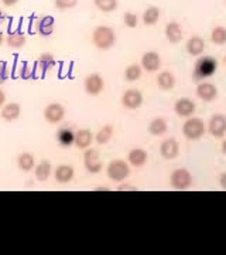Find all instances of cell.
I'll return each instance as SVG.
<instances>
[{"instance_id": "cell-12", "label": "cell", "mask_w": 226, "mask_h": 255, "mask_svg": "<svg viewBox=\"0 0 226 255\" xmlns=\"http://www.w3.org/2000/svg\"><path fill=\"white\" fill-rule=\"evenodd\" d=\"M140 67L149 73H154L161 67V57L155 51H147L142 57V65Z\"/></svg>"}, {"instance_id": "cell-6", "label": "cell", "mask_w": 226, "mask_h": 255, "mask_svg": "<svg viewBox=\"0 0 226 255\" xmlns=\"http://www.w3.org/2000/svg\"><path fill=\"white\" fill-rule=\"evenodd\" d=\"M83 164H85V169L92 174L99 173L102 170V162H100L99 152L96 149H92L88 147L85 149V153H83Z\"/></svg>"}, {"instance_id": "cell-10", "label": "cell", "mask_w": 226, "mask_h": 255, "mask_svg": "<svg viewBox=\"0 0 226 255\" xmlns=\"http://www.w3.org/2000/svg\"><path fill=\"white\" fill-rule=\"evenodd\" d=\"M65 117V108L58 102H53L47 105L44 110V118L50 124H58Z\"/></svg>"}, {"instance_id": "cell-2", "label": "cell", "mask_w": 226, "mask_h": 255, "mask_svg": "<svg viewBox=\"0 0 226 255\" xmlns=\"http://www.w3.org/2000/svg\"><path fill=\"white\" fill-rule=\"evenodd\" d=\"M218 70V60L214 57H201L198 61L195 63L194 68V80L201 81L205 80L211 75L217 73Z\"/></svg>"}, {"instance_id": "cell-11", "label": "cell", "mask_w": 226, "mask_h": 255, "mask_svg": "<svg viewBox=\"0 0 226 255\" xmlns=\"http://www.w3.org/2000/svg\"><path fill=\"white\" fill-rule=\"evenodd\" d=\"M197 97L204 102H212L218 98V88L212 82H201L197 87Z\"/></svg>"}, {"instance_id": "cell-4", "label": "cell", "mask_w": 226, "mask_h": 255, "mask_svg": "<svg viewBox=\"0 0 226 255\" xmlns=\"http://www.w3.org/2000/svg\"><path fill=\"white\" fill-rule=\"evenodd\" d=\"M106 174L112 182H123L130 174V164L125 160H112L108 164Z\"/></svg>"}, {"instance_id": "cell-39", "label": "cell", "mask_w": 226, "mask_h": 255, "mask_svg": "<svg viewBox=\"0 0 226 255\" xmlns=\"http://www.w3.org/2000/svg\"><path fill=\"white\" fill-rule=\"evenodd\" d=\"M20 0H1V3L6 6V7H11V6H16Z\"/></svg>"}, {"instance_id": "cell-35", "label": "cell", "mask_w": 226, "mask_h": 255, "mask_svg": "<svg viewBox=\"0 0 226 255\" xmlns=\"http://www.w3.org/2000/svg\"><path fill=\"white\" fill-rule=\"evenodd\" d=\"M78 4V0H54V6L60 10L73 9Z\"/></svg>"}, {"instance_id": "cell-17", "label": "cell", "mask_w": 226, "mask_h": 255, "mask_svg": "<svg viewBox=\"0 0 226 255\" xmlns=\"http://www.w3.org/2000/svg\"><path fill=\"white\" fill-rule=\"evenodd\" d=\"M54 27H55L54 17H51V16H41V17L38 18V20L36 21L37 31H38L41 36H44V37L53 34Z\"/></svg>"}, {"instance_id": "cell-25", "label": "cell", "mask_w": 226, "mask_h": 255, "mask_svg": "<svg viewBox=\"0 0 226 255\" xmlns=\"http://www.w3.org/2000/svg\"><path fill=\"white\" fill-rule=\"evenodd\" d=\"M51 170H53V167H51V163H50L48 160H43V162H40V163L36 166V169H34L36 179L38 180V182H45V180L50 177Z\"/></svg>"}, {"instance_id": "cell-32", "label": "cell", "mask_w": 226, "mask_h": 255, "mask_svg": "<svg viewBox=\"0 0 226 255\" xmlns=\"http://www.w3.org/2000/svg\"><path fill=\"white\" fill-rule=\"evenodd\" d=\"M211 41L217 46H224L226 43V28L224 26H218L211 33Z\"/></svg>"}, {"instance_id": "cell-18", "label": "cell", "mask_w": 226, "mask_h": 255, "mask_svg": "<svg viewBox=\"0 0 226 255\" xmlns=\"http://www.w3.org/2000/svg\"><path fill=\"white\" fill-rule=\"evenodd\" d=\"M20 114H21L20 105L16 104V102H10V104H4V105H3L1 112H0V117L4 119V121L13 122V121H16V119L20 118Z\"/></svg>"}, {"instance_id": "cell-26", "label": "cell", "mask_w": 226, "mask_h": 255, "mask_svg": "<svg viewBox=\"0 0 226 255\" xmlns=\"http://www.w3.org/2000/svg\"><path fill=\"white\" fill-rule=\"evenodd\" d=\"M167 121L164 118H155L150 122L149 125V132L153 136H161L167 132Z\"/></svg>"}, {"instance_id": "cell-30", "label": "cell", "mask_w": 226, "mask_h": 255, "mask_svg": "<svg viewBox=\"0 0 226 255\" xmlns=\"http://www.w3.org/2000/svg\"><path fill=\"white\" fill-rule=\"evenodd\" d=\"M142 74H143V68L139 64H132V65L127 67L126 71H125V80L127 82H135L137 80H140Z\"/></svg>"}, {"instance_id": "cell-41", "label": "cell", "mask_w": 226, "mask_h": 255, "mask_svg": "<svg viewBox=\"0 0 226 255\" xmlns=\"http://www.w3.org/2000/svg\"><path fill=\"white\" fill-rule=\"evenodd\" d=\"M4 102H6V94H4V92L0 90V108H1L3 105H4Z\"/></svg>"}, {"instance_id": "cell-37", "label": "cell", "mask_w": 226, "mask_h": 255, "mask_svg": "<svg viewBox=\"0 0 226 255\" xmlns=\"http://www.w3.org/2000/svg\"><path fill=\"white\" fill-rule=\"evenodd\" d=\"M7 80V63L0 61V84Z\"/></svg>"}, {"instance_id": "cell-8", "label": "cell", "mask_w": 226, "mask_h": 255, "mask_svg": "<svg viewBox=\"0 0 226 255\" xmlns=\"http://www.w3.org/2000/svg\"><path fill=\"white\" fill-rule=\"evenodd\" d=\"M122 105L127 110H139L143 105V94L135 88L127 90L122 95Z\"/></svg>"}, {"instance_id": "cell-24", "label": "cell", "mask_w": 226, "mask_h": 255, "mask_svg": "<svg viewBox=\"0 0 226 255\" xmlns=\"http://www.w3.org/2000/svg\"><path fill=\"white\" fill-rule=\"evenodd\" d=\"M161 16V10L160 7H155V6H150V7H147V9L143 11V23H145L146 26H154L157 21H158V18Z\"/></svg>"}, {"instance_id": "cell-7", "label": "cell", "mask_w": 226, "mask_h": 255, "mask_svg": "<svg viewBox=\"0 0 226 255\" xmlns=\"http://www.w3.org/2000/svg\"><path fill=\"white\" fill-rule=\"evenodd\" d=\"M83 88L85 92L90 95V97H96L99 95L100 92L103 91L105 88V81L103 78L100 77L99 74H89L85 77V81H83Z\"/></svg>"}, {"instance_id": "cell-31", "label": "cell", "mask_w": 226, "mask_h": 255, "mask_svg": "<svg viewBox=\"0 0 226 255\" xmlns=\"http://www.w3.org/2000/svg\"><path fill=\"white\" fill-rule=\"evenodd\" d=\"M55 65V60L53 54H50V53H44V54L40 55V60H38V63H37V67L43 71V73H47V71H50L51 68H54Z\"/></svg>"}, {"instance_id": "cell-40", "label": "cell", "mask_w": 226, "mask_h": 255, "mask_svg": "<svg viewBox=\"0 0 226 255\" xmlns=\"http://www.w3.org/2000/svg\"><path fill=\"white\" fill-rule=\"evenodd\" d=\"M219 184H221V187L222 189H226V173L224 172V173H221V176H219Z\"/></svg>"}, {"instance_id": "cell-19", "label": "cell", "mask_w": 226, "mask_h": 255, "mask_svg": "<svg viewBox=\"0 0 226 255\" xmlns=\"http://www.w3.org/2000/svg\"><path fill=\"white\" fill-rule=\"evenodd\" d=\"M92 142H93V133H92L90 130H88V129H81V130H78V132L75 133V140H74V143L76 145L78 149L85 150V149L89 147Z\"/></svg>"}, {"instance_id": "cell-20", "label": "cell", "mask_w": 226, "mask_h": 255, "mask_svg": "<svg viewBox=\"0 0 226 255\" xmlns=\"http://www.w3.org/2000/svg\"><path fill=\"white\" fill-rule=\"evenodd\" d=\"M147 152L145 149H140V147H136V149H132L127 155V160H129V164L135 166V167H142L145 166L146 162H147Z\"/></svg>"}, {"instance_id": "cell-36", "label": "cell", "mask_w": 226, "mask_h": 255, "mask_svg": "<svg viewBox=\"0 0 226 255\" xmlns=\"http://www.w3.org/2000/svg\"><path fill=\"white\" fill-rule=\"evenodd\" d=\"M34 75V71H33V68H30V65L27 63H23V67H21V77L24 78V80H27L30 77H33Z\"/></svg>"}, {"instance_id": "cell-27", "label": "cell", "mask_w": 226, "mask_h": 255, "mask_svg": "<svg viewBox=\"0 0 226 255\" xmlns=\"http://www.w3.org/2000/svg\"><path fill=\"white\" fill-rule=\"evenodd\" d=\"M57 139H58V142H60L64 147H70V146L74 145L75 133L73 132V129H70V128H63V129L58 130Z\"/></svg>"}, {"instance_id": "cell-22", "label": "cell", "mask_w": 226, "mask_h": 255, "mask_svg": "<svg viewBox=\"0 0 226 255\" xmlns=\"http://www.w3.org/2000/svg\"><path fill=\"white\" fill-rule=\"evenodd\" d=\"M157 85L158 88H161L163 91H170L175 87V77L174 74L170 73V71H163L157 75Z\"/></svg>"}, {"instance_id": "cell-34", "label": "cell", "mask_w": 226, "mask_h": 255, "mask_svg": "<svg viewBox=\"0 0 226 255\" xmlns=\"http://www.w3.org/2000/svg\"><path fill=\"white\" fill-rule=\"evenodd\" d=\"M123 23H125L126 27L135 28L139 24V17H137V14H135V13L127 11V13H125V16H123Z\"/></svg>"}, {"instance_id": "cell-5", "label": "cell", "mask_w": 226, "mask_h": 255, "mask_svg": "<svg viewBox=\"0 0 226 255\" xmlns=\"http://www.w3.org/2000/svg\"><path fill=\"white\" fill-rule=\"evenodd\" d=\"M170 183L175 190H187L192 184V176L187 169H175L171 173Z\"/></svg>"}, {"instance_id": "cell-13", "label": "cell", "mask_w": 226, "mask_h": 255, "mask_svg": "<svg viewBox=\"0 0 226 255\" xmlns=\"http://www.w3.org/2000/svg\"><path fill=\"white\" fill-rule=\"evenodd\" d=\"M195 110H197L195 102L190 98H180L174 104V111L181 118H190Z\"/></svg>"}, {"instance_id": "cell-44", "label": "cell", "mask_w": 226, "mask_h": 255, "mask_svg": "<svg viewBox=\"0 0 226 255\" xmlns=\"http://www.w3.org/2000/svg\"><path fill=\"white\" fill-rule=\"evenodd\" d=\"M222 152H224V153L226 152V142H222Z\"/></svg>"}, {"instance_id": "cell-16", "label": "cell", "mask_w": 226, "mask_h": 255, "mask_svg": "<svg viewBox=\"0 0 226 255\" xmlns=\"http://www.w3.org/2000/svg\"><path fill=\"white\" fill-rule=\"evenodd\" d=\"M74 174H75V170H74L73 166H70V164H60L55 169L54 177L58 183L65 184V183H70L73 180Z\"/></svg>"}, {"instance_id": "cell-1", "label": "cell", "mask_w": 226, "mask_h": 255, "mask_svg": "<svg viewBox=\"0 0 226 255\" xmlns=\"http://www.w3.org/2000/svg\"><path fill=\"white\" fill-rule=\"evenodd\" d=\"M92 41L98 50L106 51L115 46L116 43V33L109 26H98L92 33Z\"/></svg>"}, {"instance_id": "cell-29", "label": "cell", "mask_w": 226, "mask_h": 255, "mask_svg": "<svg viewBox=\"0 0 226 255\" xmlns=\"http://www.w3.org/2000/svg\"><path fill=\"white\" fill-rule=\"evenodd\" d=\"M113 136V127L112 125H105L99 129V132L96 135H93V139H96V142L99 145H106L109 140Z\"/></svg>"}, {"instance_id": "cell-38", "label": "cell", "mask_w": 226, "mask_h": 255, "mask_svg": "<svg viewBox=\"0 0 226 255\" xmlns=\"http://www.w3.org/2000/svg\"><path fill=\"white\" fill-rule=\"evenodd\" d=\"M119 191H136L137 187L136 186H132V184H127V183H123V184H119L118 186Z\"/></svg>"}, {"instance_id": "cell-15", "label": "cell", "mask_w": 226, "mask_h": 255, "mask_svg": "<svg viewBox=\"0 0 226 255\" xmlns=\"http://www.w3.org/2000/svg\"><path fill=\"white\" fill-rule=\"evenodd\" d=\"M187 53L192 57H198V55L204 54L205 48H207V44H205V40L202 37L199 36H192L187 41Z\"/></svg>"}, {"instance_id": "cell-28", "label": "cell", "mask_w": 226, "mask_h": 255, "mask_svg": "<svg viewBox=\"0 0 226 255\" xmlns=\"http://www.w3.org/2000/svg\"><path fill=\"white\" fill-rule=\"evenodd\" d=\"M17 166L20 170H23V172H30V170H33L34 169V156L31 155V153H27V152H24V153H20L17 156Z\"/></svg>"}, {"instance_id": "cell-21", "label": "cell", "mask_w": 226, "mask_h": 255, "mask_svg": "<svg viewBox=\"0 0 226 255\" xmlns=\"http://www.w3.org/2000/svg\"><path fill=\"white\" fill-rule=\"evenodd\" d=\"M165 37H167V40L170 41V43H174V44H177V43H180L181 40H182V28L181 26L177 23V21H171V23H168L167 26H165Z\"/></svg>"}, {"instance_id": "cell-33", "label": "cell", "mask_w": 226, "mask_h": 255, "mask_svg": "<svg viewBox=\"0 0 226 255\" xmlns=\"http://www.w3.org/2000/svg\"><path fill=\"white\" fill-rule=\"evenodd\" d=\"M96 9L103 11V13H110L118 9L119 1L118 0H93Z\"/></svg>"}, {"instance_id": "cell-14", "label": "cell", "mask_w": 226, "mask_h": 255, "mask_svg": "<svg viewBox=\"0 0 226 255\" xmlns=\"http://www.w3.org/2000/svg\"><path fill=\"white\" fill-rule=\"evenodd\" d=\"M160 153L167 160L175 159L178 156V153H180V145H178V142L174 137H168V139L163 140L161 145H160Z\"/></svg>"}, {"instance_id": "cell-23", "label": "cell", "mask_w": 226, "mask_h": 255, "mask_svg": "<svg viewBox=\"0 0 226 255\" xmlns=\"http://www.w3.org/2000/svg\"><path fill=\"white\" fill-rule=\"evenodd\" d=\"M7 46L10 48H14V50H18L21 47L26 44L27 38H26V34L21 33L20 30H16V31H11L9 36H7Z\"/></svg>"}, {"instance_id": "cell-42", "label": "cell", "mask_w": 226, "mask_h": 255, "mask_svg": "<svg viewBox=\"0 0 226 255\" xmlns=\"http://www.w3.org/2000/svg\"><path fill=\"white\" fill-rule=\"evenodd\" d=\"M96 190L98 191H109L110 190V187H108V186H99V187H96Z\"/></svg>"}, {"instance_id": "cell-43", "label": "cell", "mask_w": 226, "mask_h": 255, "mask_svg": "<svg viewBox=\"0 0 226 255\" xmlns=\"http://www.w3.org/2000/svg\"><path fill=\"white\" fill-rule=\"evenodd\" d=\"M3 41H4V36H3V33L0 31V46L3 44Z\"/></svg>"}, {"instance_id": "cell-3", "label": "cell", "mask_w": 226, "mask_h": 255, "mask_svg": "<svg viewBox=\"0 0 226 255\" xmlns=\"http://www.w3.org/2000/svg\"><path fill=\"white\" fill-rule=\"evenodd\" d=\"M207 128L201 118H188L182 125V135L188 140H199L205 135Z\"/></svg>"}, {"instance_id": "cell-9", "label": "cell", "mask_w": 226, "mask_h": 255, "mask_svg": "<svg viewBox=\"0 0 226 255\" xmlns=\"http://www.w3.org/2000/svg\"><path fill=\"white\" fill-rule=\"evenodd\" d=\"M209 133L215 139H224L226 133V118L222 114L214 115L208 124Z\"/></svg>"}]
</instances>
